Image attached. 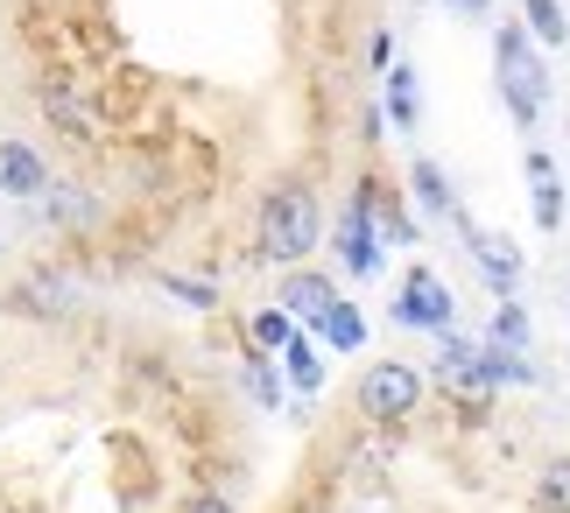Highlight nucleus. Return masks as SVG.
Here are the masks:
<instances>
[{
  "mask_svg": "<svg viewBox=\"0 0 570 513\" xmlns=\"http://www.w3.org/2000/svg\"><path fill=\"white\" fill-rule=\"evenodd\" d=\"M324 239H332V211H324L317 190L275 184L268 197H261V211H254V247H261V260L303 267V260H317Z\"/></svg>",
  "mask_w": 570,
  "mask_h": 513,
  "instance_id": "obj_1",
  "label": "nucleus"
},
{
  "mask_svg": "<svg viewBox=\"0 0 570 513\" xmlns=\"http://www.w3.org/2000/svg\"><path fill=\"white\" fill-rule=\"evenodd\" d=\"M493 92L508 106L514 134H535L542 127V106H550V50L514 21H493Z\"/></svg>",
  "mask_w": 570,
  "mask_h": 513,
  "instance_id": "obj_2",
  "label": "nucleus"
},
{
  "mask_svg": "<svg viewBox=\"0 0 570 513\" xmlns=\"http://www.w3.org/2000/svg\"><path fill=\"white\" fill-rule=\"evenodd\" d=\"M423 394H430V381H423V366H409V359H366L360 387H353L360 415L381 422V430H402V422H415V415H423Z\"/></svg>",
  "mask_w": 570,
  "mask_h": 513,
  "instance_id": "obj_3",
  "label": "nucleus"
},
{
  "mask_svg": "<svg viewBox=\"0 0 570 513\" xmlns=\"http://www.w3.org/2000/svg\"><path fill=\"white\" fill-rule=\"evenodd\" d=\"M387 324L394 331H423V338H436V331H451L458 324V296H451V282L436 275L430 260H415L402 288H394V303H387Z\"/></svg>",
  "mask_w": 570,
  "mask_h": 513,
  "instance_id": "obj_4",
  "label": "nucleus"
},
{
  "mask_svg": "<svg viewBox=\"0 0 570 513\" xmlns=\"http://www.w3.org/2000/svg\"><path fill=\"white\" fill-rule=\"evenodd\" d=\"M332 247H338V275H353V282H374L381 267H387V239H381V226H374L366 190L345 197V211H338V226H332Z\"/></svg>",
  "mask_w": 570,
  "mask_h": 513,
  "instance_id": "obj_5",
  "label": "nucleus"
},
{
  "mask_svg": "<svg viewBox=\"0 0 570 513\" xmlns=\"http://www.w3.org/2000/svg\"><path fill=\"white\" fill-rule=\"evenodd\" d=\"M451 226H458V239H465V254H472V267H479V282H487L493 296H514L521 275H529V254L514 247V233H487V226H479V218H465V211H458Z\"/></svg>",
  "mask_w": 570,
  "mask_h": 513,
  "instance_id": "obj_6",
  "label": "nucleus"
},
{
  "mask_svg": "<svg viewBox=\"0 0 570 513\" xmlns=\"http://www.w3.org/2000/svg\"><path fill=\"white\" fill-rule=\"evenodd\" d=\"M36 106H42V120H50L71 148H92L99 141V114H92V99L78 92V78H36Z\"/></svg>",
  "mask_w": 570,
  "mask_h": 513,
  "instance_id": "obj_7",
  "label": "nucleus"
},
{
  "mask_svg": "<svg viewBox=\"0 0 570 513\" xmlns=\"http://www.w3.org/2000/svg\"><path fill=\"white\" fill-rule=\"evenodd\" d=\"M8 309L14 317H36V324H63L78 309V282L63 267H29L14 288H8Z\"/></svg>",
  "mask_w": 570,
  "mask_h": 513,
  "instance_id": "obj_8",
  "label": "nucleus"
},
{
  "mask_svg": "<svg viewBox=\"0 0 570 513\" xmlns=\"http://www.w3.org/2000/svg\"><path fill=\"white\" fill-rule=\"evenodd\" d=\"M521 176H529V218L542 233H563V211H570V190H563V176H557V155L550 148H521Z\"/></svg>",
  "mask_w": 570,
  "mask_h": 513,
  "instance_id": "obj_9",
  "label": "nucleus"
},
{
  "mask_svg": "<svg viewBox=\"0 0 570 513\" xmlns=\"http://www.w3.org/2000/svg\"><path fill=\"white\" fill-rule=\"evenodd\" d=\"M42 190H50V162H42V148L21 141V134H0V197L36 205Z\"/></svg>",
  "mask_w": 570,
  "mask_h": 513,
  "instance_id": "obj_10",
  "label": "nucleus"
},
{
  "mask_svg": "<svg viewBox=\"0 0 570 513\" xmlns=\"http://www.w3.org/2000/svg\"><path fill=\"white\" fill-rule=\"evenodd\" d=\"M275 303L289 309V317H296L303 331H311V324L324 317V309L338 303V282L324 275V267H311V260H303V267H282V282H275Z\"/></svg>",
  "mask_w": 570,
  "mask_h": 513,
  "instance_id": "obj_11",
  "label": "nucleus"
},
{
  "mask_svg": "<svg viewBox=\"0 0 570 513\" xmlns=\"http://www.w3.org/2000/svg\"><path fill=\"white\" fill-rule=\"evenodd\" d=\"M409 205H415V218H430V226H451L458 211V184H451V169L444 162H430V155H415L409 162Z\"/></svg>",
  "mask_w": 570,
  "mask_h": 513,
  "instance_id": "obj_12",
  "label": "nucleus"
},
{
  "mask_svg": "<svg viewBox=\"0 0 570 513\" xmlns=\"http://www.w3.org/2000/svg\"><path fill=\"white\" fill-rule=\"evenodd\" d=\"M360 190H366V205H374V226H381L387 247H415V239H423V218L402 205V190H394L387 176H366Z\"/></svg>",
  "mask_w": 570,
  "mask_h": 513,
  "instance_id": "obj_13",
  "label": "nucleus"
},
{
  "mask_svg": "<svg viewBox=\"0 0 570 513\" xmlns=\"http://www.w3.org/2000/svg\"><path fill=\"white\" fill-rule=\"evenodd\" d=\"M381 85H387V99H381L387 127L415 134V127H423V71H415V63H387V71H381Z\"/></svg>",
  "mask_w": 570,
  "mask_h": 513,
  "instance_id": "obj_14",
  "label": "nucleus"
},
{
  "mask_svg": "<svg viewBox=\"0 0 570 513\" xmlns=\"http://www.w3.org/2000/svg\"><path fill=\"white\" fill-rule=\"evenodd\" d=\"M36 205H42V218H50L57 233H92V226H99V197L78 190V184H50Z\"/></svg>",
  "mask_w": 570,
  "mask_h": 513,
  "instance_id": "obj_15",
  "label": "nucleus"
},
{
  "mask_svg": "<svg viewBox=\"0 0 570 513\" xmlns=\"http://www.w3.org/2000/svg\"><path fill=\"white\" fill-rule=\"evenodd\" d=\"M282 381H289L296 394H324V381H332V366H324V345L311 338V331H296V338L282 345Z\"/></svg>",
  "mask_w": 570,
  "mask_h": 513,
  "instance_id": "obj_16",
  "label": "nucleus"
},
{
  "mask_svg": "<svg viewBox=\"0 0 570 513\" xmlns=\"http://www.w3.org/2000/svg\"><path fill=\"white\" fill-rule=\"evenodd\" d=\"M311 338H317L324 352H360V345H366V317H360V303H345V296H338V303L311 324Z\"/></svg>",
  "mask_w": 570,
  "mask_h": 513,
  "instance_id": "obj_17",
  "label": "nucleus"
},
{
  "mask_svg": "<svg viewBox=\"0 0 570 513\" xmlns=\"http://www.w3.org/2000/svg\"><path fill=\"white\" fill-rule=\"evenodd\" d=\"M521 29H529L542 50H563V42H570V14H563V0H521Z\"/></svg>",
  "mask_w": 570,
  "mask_h": 513,
  "instance_id": "obj_18",
  "label": "nucleus"
},
{
  "mask_svg": "<svg viewBox=\"0 0 570 513\" xmlns=\"http://www.w3.org/2000/svg\"><path fill=\"white\" fill-rule=\"evenodd\" d=\"M487 338H493V345H514V352H529V345H535V324H529V309H521L514 296H500V303H493V317H487Z\"/></svg>",
  "mask_w": 570,
  "mask_h": 513,
  "instance_id": "obj_19",
  "label": "nucleus"
},
{
  "mask_svg": "<svg viewBox=\"0 0 570 513\" xmlns=\"http://www.w3.org/2000/svg\"><path fill=\"white\" fill-rule=\"evenodd\" d=\"M247 338H254V352H282V345L296 338V317L282 303H261L254 317H247Z\"/></svg>",
  "mask_w": 570,
  "mask_h": 513,
  "instance_id": "obj_20",
  "label": "nucleus"
},
{
  "mask_svg": "<svg viewBox=\"0 0 570 513\" xmlns=\"http://www.w3.org/2000/svg\"><path fill=\"white\" fill-rule=\"evenodd\" d=\"M239 387H247V394L261 401V415H275V408H282V373H275L268 352H254V359L239 366Z\"/></svg>",
  "mask_w": 570,
  "mask_h": 513,
  "instance_id": "obj_21",
  "label": "nucleus"
},
{
  "mask_svg": "<svg viewBox=\"0 0 570 513\" xmlns=\"http://www.w3.org/2000/svg\"><path fill=\"white\" fill-rule=\"evenodd\" d=\"M535 513H570V457H550L535 472Z\"/></svg>",
  "mask_w": 570,
  "mask_h": 513,
  "instance_id": "obj_22",
  "label": "nucleus"
},
{
  "mask_svg": "<svg viewBox=\"0 0 570 513\" xmlns=\"http://www.w3.org/2000/svg\"><path fill=\"white\" fill-rule=\"evenodd\" d=\"M163 288L177 296L184 309H218V282H190V275H163Z\"/></svg>",
  "mask_w": 570,
  "mask_h": 513,
  "instance_id": "obj_23",
  "label": "nucleus"
},
{
  "mask_svg": "<svg viewBox=\"0 0 570 513\" xmlns=\"http://www.w3.org/2000/svg\"><path fill=\"white\" fill-rule=\"evenodd\" d=\"M366 63H374V78L394 63V29H374V36H366Z\"/></svg>",
  "mask_w": 570,
  "mask_h": 513,
  "instance_id": "obj_24",
  "label": "nucleus"
},
{
  "mask_svg": "<svg viewBox=\"0 0 570 513\" xmlns=\"http://www.w3.org/2000/svg\"><path fill=\"white\" fill-rule=\"evenodd\" d=\"M177 513H233V500H226V493H190Z\"/></svg>",
  "mask_w": 570,
  "mask_h": 513,
  "instance_id": "obj_25",
  "label": "nucleus"
},
{
  "mask_svg": "<svg viewBox=\"0 0 570 513\" xmlns=\"http://www.w3.org/2000/svg\"><path fill=\"white\" fill-rule=\"evenodd\" d=\"M458 21H493V0H444Z\"/></svg>",
  "mask_w": 570,
  "mask_h": 513,
  "instance_id": "obj_26",
  "label": "nucleus"
},
{
  "mask_svg": "<svg viewBox=\"0 0 570 513\" xmlns=\"http://www.w3.org/2000/svg\"><path fill=\"white\" fill-rule=\"evenodd\" d=\"M423 8H430V0H423Z\"/></svg>",
  "mask_w": 570,
  "mask_h": 513,
  "instance_id": "obj_27",
  "label": "nucleus"
},
{
  "mask_svg": "<svg viewBox=\"0 0 570 513\" xmlns=\"http://www.w3.org/2000/svg\"><path fill=\"white\" fill-rule=\"evenodd\" d=\"M563 296H570V288H563Z\"/></svg>",
  "mask_w": 570,
  "mask_h": 513,
  "instance_id": "obj_28",
  "label": "nucleus"
}]
</instances>
